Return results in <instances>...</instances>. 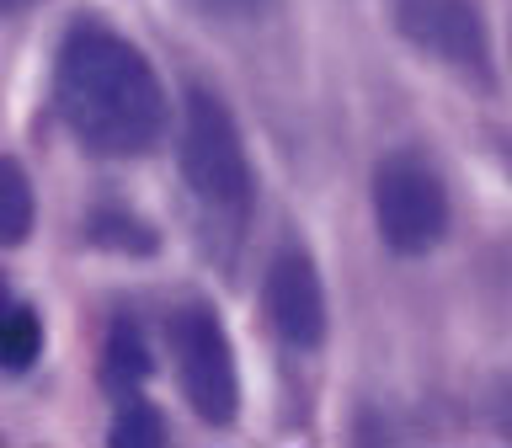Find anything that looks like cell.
Wrapping results in <instances>:
<instances>
[{
    "label": "cell",
    "mask_w": 512,
    "mask_h": 448,
    "mask_svg": "<svg viewBox=\"0 0 512 448\" xmlns=\"http://www.w3.org/2000/svg\"><path fill=\"white\" fill-rule=\"evenodd\" d=\"M32 224H38V187L22 160L0 150V246H27Z\"/></svg>",
    "instance_id": "9c48e42d"
},
{
    "label": "cell",
    "mask_w": 512,
    "mask_h": 448,
    "mask_svg": "<svg viewBox=\"0 0 512 448\" xmlns=\"http://www.w3.org/2000/svg\"><path fill=\"white\" fill-rule=\"evenodd\" d=\"M368 214H374L379 246L416 262L432 256L454 230V192H448L443 166L416 144H395L368 171Z\"/></svg>",
    "instance_id": "7a4b0ae2"
},
{
    "label": "cell",
    "mask_w": 512,
    "mask_h": 448,
    "mask_svg": "<svg viewBox=\"0 0 512 448\" xmlns=\"http://www.w3.org/2000/svg\"><path fill=\"white\" fill-rule=\"evenodd\" d=\"M107 443L112 448H160V443H171V422L144 390H128V395H118Z\"/></svg>",
    "instance_id": "8fae6325"
},
{
    "label": "cell",
    "mask_w": 512,
    "mask_h": 448,
    "mask_svg": "<svg viewBox=\"0 0 512 448\" xmlns=\"http://www.w3.org/2000/svg\"><path fill=\"white\" fill-rule=\"evenodd\" d=\"M182 6L214 27H262L283 0H182Z\"/></svg>",
    "instance_id": "7c38bea8"
},
{
    "label": "cell",
    "mask_w": 512,
    "mask_h": 448,
    "mask_svg": "<svg viewBox=\"0 0 512 448\" xmlns=\"http://www.w3.org/2000/svg\"><path fill=\"white\" fill-rule=\"evenodd\" d=\"M150 374H155V352L144 342L139 320L118 315L107 331V342H102V384L112 395H128V390H144Z\"/></svg>",
    "instance_id": "ba28073f"
},
{
    "label": "cell",
    "mask_w": 512,
    "mask_h": 448,
    "mask_svg": "<svg viewBox=\"0 0 512 448\" xmlns=\"http://www.w3.org/2000/svg\"><path fill=\"white\" fill-rule=\"evenodd\" d=\"M400 43L475 91H496V38L480 0H390Z\"/></svg>",
    "instance_id": "5b68a950"
},
{
    "label": "cell",
    "mask_w": 512,
    "mask_h": 448,
    "mask_svg": "<svg viewBox=\"0 0 512 448\" xmlns=\"http://www.w3.org/2000/svg\"><path fill=\"white\" fill-rule=\"evenodd\" d=\"M54 112L86 155L144 160L171 134V96L155 59L107 16H75L54 48Z\"/></svg>",
    "instance_id": "6da1fadb"
},
{
    "label": "cell",
    "mask_w": 512,
    "mask_h": 448,
    "mask_svg": "<svg viewBox=\"0 0 512 448\" xmlns=\"http://www.w3.org/2000/svg\"><path fill=\"white\" fill-rule=\"evenodd\" d=\"M38 0H0V16H27Z\"/></svg>",
    "instance_id": "4fadbf2b"
},
{
    "label": "cell",
    "mask_w": 512,
    "mask_h": 448,
    "mask_svg": "<svg viewBox=\"0 0 512 448\" xmlns=\"http://www.w3.org/2000/svg\"><path fill=\"white\" fill-rule=\"evenodd\" d=\"M262 315L272 336L288 352H320L331 336V294H326V272H320L315 251L288 240L267 256L262 272Z\"/></svg>",
    "instance_id": "8992f818"
},
{
    "label": "cell",
    "mask_w": 512,
    "mask_h": 448,
    "mask_svg": "<svg viewBox=\"0 0 512 448\" xmlns=\"http://www.w3.org/2000/svg\"><path fill=\"white\" fill-rule=\"evenodd\" d=\"M80 240L107 256H155L160 251V230L150 219L139 214V208L128 203H96L86 219H80Z\"/></svg>",
    "instance_id": "52a82bcc"
},
{
    "label": "cell",
    "mask_w": 512,
    "mask_h": 448,
    "mask_svg": "<svg viewBox=\"0 0 512 448\" xmlns=\"http://www.w3.org/2000/svg\"><path fill=\"white\" fill-rule=\"evenodd\" d=\"M176 166H182L187 192L208 214H246L256 198V171L246 155L230 102L214 86H187L176 107Z\"/></svg>",
    "instance_id": "3957f363"
},
{
    "label": "cell",
    "mask_w": 512,
    "mask_h": 448,
    "mask_svg": "<svg viewBox=\"0 0 512 448\" xmlns=\"http://www.w3.org/2000/svg\"><path fill=\"white\" fill-rule=\"evenodd\" d=\"M166 352L176 368V390L192 406V416L208 427H230L240 416V358L214 304H176L166 315Z\"/></svg>",
    "instance_id": "277c9868"
},
{
    "label": "cell",
    "mask_w": 512,
    "mask_h": 448,
    "mask_svg": "<svg viewBox=\"0 0 512 448\" xmlns=\"http://www.w3.org/2000/svg\"><path fill=\"white\" fill-rule=\"evenodd\" d=\"M6 299H11V278L0 272V304H6Z\"/></svg>",
    "instance_id": "5bb4252c"
},
{
    "label": "cell",
    "mask_w": 512,
    "mask_h": 448,
    "mask_svg": "<svg viewBox=\"0 0 512 448\" xmlns=\"http://www.w3.org/2000/svg\"><path fill=\"white\" fill-rule=\"evenodd\" d=\"M43 315L22 299H6L0 304V374H27L32 363L43 358Z\"/></svg>",
    "instance_id": "30bf717a"
}]
</instances>
